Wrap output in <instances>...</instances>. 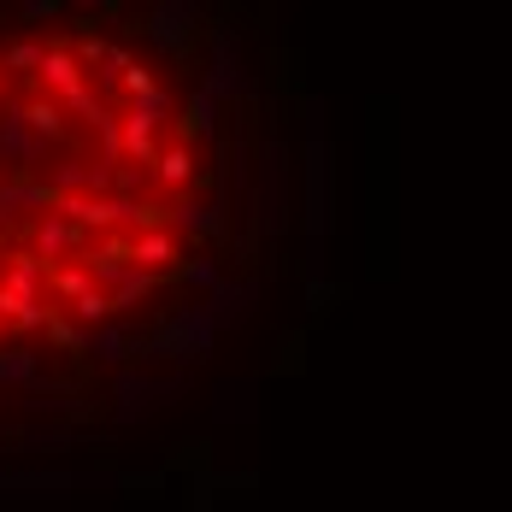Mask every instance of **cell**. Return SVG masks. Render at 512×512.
Listing matches in <instances>:
<instances>
[{"mask_svg": "<svg viewBox=\"0 0 512 512\" xmlns=\"http://www.w3.org/2000/svg\"><path fill=\"white\" fill-rule=\"evenodd\" d=\"M324 101H307V242H324L336 224V165H330V142L318 130Z\"/></svg>", "mask_w": 512, "mask_h": 512, "instance_id": "1", "label": "cell"}, {"mask_svg": "<svg viewBox=\"0 0 512 512\" xmlns=\"http://www.w3.org/2000/svg\"><path fill=\"white\" fill-rule=\"evenodd\" d=\"M171 118H177V95L154 83L142 101H130V112L118 118V142H124V159L130 165H148L154 171V154H159V130H171Z\"/></svg>", "mask_w": 512, "mask_h": 512, "instance_id": "2", "label": "cell"}, {"mask_svg": "<svg viewBox=\"0 0 512 512\" xmlns=\"http://www.w3.org/2000/svg\"><path fill=\"white\" fill-rule=\"evenodd\" d=\"M212 348H218V330H212V318H206L201 307L171 312V318L159 324L148 342H136V354H148V359H177V365H201Z\"/></svg>", "mask_w": 512, "mask_h": 512, "instance_id": "3", "label": "cell"}, {"mask_svg": "<svg viewBox=\"0 0 512 512\" xmlns=\"http://www.w3.org/2000/svg\"><path fill=\"white\" fill-rule=\"evenodd\" d=\"M212 101H248L254 95V77H248V65H242V36L236 30H218L212 36V59H206V83H201Z\"/></svg>", "mask_w": 512, "mask_h": 512, "instance_id": "4", "label": "cell"}, {"mask_svg": "<svg viewBox=\"0 0 512 512\" xmlns=\"http://www.w3.org/2000/svg\"><path fill=\"white\" fill-rule=\"evenodd\" d=\"M24 254L42 259V265L53 271V265H71L77 254H89V236H83L71 218H59V212L48 206V212H42L30 230H24Z\"/></svg>", "mask_w": 512, "mask_h": 512, "instance_id": "5", "label": "cell"}, {"mask_svg": "<svg viewBox=\"0 0 512 512\" xmlns=\"http://www.w3.org/2000/svg\"><path fill=\"white\" fill-rule=\"evenodd\" d=\"M177 395H183V377H148V371H118V383H112V401H118V418H124V424L148 418L154 407L177 401Z\"/></svg>", "mask_w": 512, "mask_h": 512, "instance_id": "6", "label": "cell"}, {"mask_svg": "<svg viewBox=\"0 0 512 512\" xmlns=\"http://www.w3.org/2000/svg\"><path fill=\"white\" fill-rule=\"evenodd\" d=\"M42 159H48V142L30 136V124H24V101H6L0 106V165H6L12 177H36Z\"/></svg>", "mask_w": 512, "mask_h": 512, "instance_id": "7", "label": "cell"}, {"mask_svg": "<svg viewBox=\"0 0 512 512\" xmlns=\"http://www.w3.org/2000/svg\"><path fill=\"white\" fill-rule=\"evenodd\" d=\"M259 224L271 236L289 230V148L265 142V171H259Z\"/></svg>", "mask_w": 512, "mask_h": 512, "instance_id": "8", "label": "cell"}, {"mask_svg": "<svg viewBox=\"0 0 512 512\" xmlns=\"http://www.w3.org/2000/svg\"><path fill=\"white\" fill-rule=\"evenodd\" d=\"M195 30H201V6L195 0H159L154 12H148V36L165 53H183L195 42Z\"/></svg>", "mask_w": 512, "mask_h": 512, "instance_id": "9", "label": "cell"}, {"mask_svg": "<svg viewBox=\"0 0 512 512\" xmlns=\"http://www.w3.org/2000/svg\"><path fill=\"white\" fill-rule=\"evenodd\" d=\"M53 206V189L42 183V177H6L0 183V230H12V224H36L42 212Z\"/></svg>", "mask_w": 512, "mask_h": 512, "instance_id": "10", "label": "cell"}, {"mask_svg": "<svg viewBox=\"0 0 512 512\" xmlns=\"http://www.w3.org/2000/svg\"><path fill=\"white\" fill-rule=\"evenodd\" d=\"M254 307H259V283H218L212 295L201 301V312L212 318V330H230V324H248L254 318Z\"/></svg>", "mask_w": 512, "mask_h": 512, "instance_id": "11", "label": "cell"}, {"mask_svg": "<svg viewBox=\"0 0 512 512\" xmlns=\"http://www.w3.org/2000/svg\"><path fill=\"white\" fill-rule=\"evenodd\" d=\"M165 230L183 242V236H224V201H171L165 206Z\"/></svg>", "mask_w": 512, "mask_h": 512, "instance_id": "12", "label": "cell"}, {"mask_svg": "<svg viewBox=\"0 0 512 512\" xmlns=\"http://www.w3.org/2000/svg\"><path fill=\"white\" fill-rule=\"evenodd\" d=\"M130 265L165 277V271H177V265H183V242H177L165 224H159V230H136V236H130Z\"/></svg>", "mask_w": 512, "mask_h": 512, "instance_id": "13", "label": "cell"}, {"mask_svg": "<svg viewBox=\"0 0 512 512\" xmlns=\"http://www.w3.org/2000/svg\"><path fill=\"white\" fill-rule=\"evenodd\" d=\"M36 83L48 89L53 101H65L77 83H89V71H83V59L71 42H48V59H42V71H36Z\"/></svg>", "mask_w": 512, "mask_h": 512, "instance_id": "14", "label": "cell"}, {"mask_svg": "<svg viewBox=\"0 0 512 512\" xmlns=\"http://www.w3.org/2000/svg\"><path fill=\"white\" fill-rule=\"evenodd\" d=\"M148 177H154L165 195H183V189L195 183V148H189L183 136H171V142L154 154V171H148Z\"/></svg>", "mask_w": 512, "mask_h": 512, "instance_id": "15", "label": "cell"}, {"mask_svg": "<svg viewBox=\"0 0 512 512\" xmlns=\"http://www.w3.org/2000/svg\"><path fill=\"white\" fill-rule=\"evenodd\" d=\"M0 289L18 295V301H48V265L18 248V254L6 259V271H0Z\"/></svg>", "mask_w": 512, "mask_h": 512, "instance_id": "16", "label": "cell"}, {"mask_svg": "<svg viewBox=\"0 0 512 512\" xmlns=\"http://www.w3.org/2000/svg\"><path fill=\"white\" fill-rule=\"evenodd\" d=\"M53 301H18V295H6L0 289V318L12 324V330H24V336H48V324H53Z\"/></svg>", "mask_w": 512, "mask_h": 512, "instance_id": "17", "label": "cell"}, {"mask_svg": "<svg viewBox=\"0 0 512 512\" xmlns=\"http://www.w3.org/2000/svg\"><path fill=\"white\" fill-rule=\"evenodd\" d=\"M89 289H95V271H89L83 259H71V265H53V271H48V301H59V307L83 301Z\"/></svg>", "mask_w": 512, "mask_h": 512, "instance_id": "18", "label": "cell"}, {"mask_svg": "<svg viewBox=\"0 0 512 512\" xmlns=\"http://www.w3.org/2000/svg\"><path fill=\"white\" fill-rule=\"evenodd\" d=\"M24 124H30V136L36 142H65V106L53 101V95H36V101H24Z\"/></svg>", "mask_w": 512, "mask_h": 512, "instance_id": "19", "label": "cell"}, {"mask_svg": "<svg viewBox=\"0 0 512 512\" xmlns=\"http://www.w3.org/2000/svg\"><path fill=\"white\" fill-rule=\"evenodd\" d=\"M65 118H83V124H89V130H101V124H112V106L101 101V89H95V83H77V89H71V95H65Z\"/></svg>", "mask_w": 512, "mask_h": 512, "instance_id": "20", "label": "cell"}, {"mask_svg": "<svg viewBox=\"0 0 512 512\" xmlns=\"http://www.w3.org/2000/svg\"><path fill=\"white\" fill-rule=\"evenodd\" d=\"M130 354H136V342H130L118 324H101V330H89V359H101V365H124Z\"/></svg>", "mask_w": 512, "mask_h": 512, "instance_id": "21", "label": "cell"}, {"mask_svg": "<svg viewBox=\"0 0 512 512\" xmlns=\"http://www.w3.org/2000/svg\"><path fill=\"white\" fill-rule=\"evenodd\" d=\"M189 136H218V101H212L206 89H195L189 106H183V142H189Z\"/></svg>", "mask_w": 512, "mask_h": 512, "instance_id": "22", "label": "cell"}, {"mask_svg": "<svg viewBox=\"0 0 512 512\" xmlns=\"http://www.w3.org/2000/svg\"><path fill=\"white\" fill-rule=\"evenodd\" d=\"M177 277H183L189 289H206V295H212V289L224 283V265H218L212 254H183V265H177Z\"/></svg>", "mask_w": 512, "mask_h": 512, "instance_id": "23", "label": "cell"}, {"mask_svg": "<svg viewBox=\"0 0 512 512\" xmlns=\"http://www.w3.org/2000/svg\"><path fill=\"white\" fill-rule=\"evenodd\" d=\"M42 377V359L30 348H0V383H36Z\"/></svg>", "mask_w": 512, "mask_h": 512, "instance_id": "24", "label": "cell"}, {"mask_svg": "<svg viewBox=\"0 0 512 512\" xmlns=\"http://www.w3.org/2000/svg\"><path fill=\"white\" fill-rule=\"evenodd\" d=\"M42 59H48V42H12V48L0 53V71L36 77V71H42Z\"/></svg>", "mask_w": 512, "mask_h": 512, "instance_id": "25", "label": "cell"}, {"mask_svg": "<svg viewBox=\"0 0 512 512\" xmlns=\"http://www.w3.org/2000/svg\"><path fill=\"white\" fill-rule=\"evenodd\" d=\"M65 318H77L83 330H101L106 318H112V301H106V289H89L83 301H71V307H65Z\"/></svg>", "mask_w": 512, "mask_h": 512, "instance_id": "26", "label": "cell"}, {"mask_svg": "<svg viewBox=\"0 0 512 512\" xmlns=\"http://www.w3.org/2000/svg\"><path fill=\"white\" fill-rule=\"evenodd\" d=\"M48 336L65 348V354H89V330L77 324V318H65V312H53V324H48Z\"/></svg>", "mask_w": 512, "mask_h": 512, "instance_id": "27", "label": "cell"}, {"mask_svg": "<svg viewBox=\"0 0 512 512\" xmlns=\"http://www.w3.org/2000/svg\"><path fill=\"white\" fill-rule=\"evenodd\" d=\"M118 89H124V95H130V101H142V95H148V89H154V71H148V65H130V71H124V83H118Z\"/></svg>", "mask_w": 512, "mask_h": 512, "instance_id": "28", "label": "cell"}, {"mask_svg": "<svg viewBox=\"0 0 512 512\" xmlns=\"http://www.w3.org/2000/svg\"><path fill=\"white\" fill-rule=\"evenodd\" d=\"M330 301V283L324 277H307V307H324Z\"/></svg>", "mask_w": 512, "mask_h": 512, "instance_id": "29", "label": "cell"}, {"mask_svg": "<svg viewBox=\"0 0 512 512\" xmlns=\"http://www.w3.org/2000/svg\"><path fill=\"white\" fill-rule=\"evenodd\" d=\"M59 12V0H24V18H53Z\"/></svg>", "mask_w": 512, "mask_h": 512, "instance_id": "30", "label": "cell"}, {"mask_svg": "<svg viewBox=\"0 0 512 512\" xmlns=\"http://www.w3.org/2000/svg\"><path fill=\"white\" fill-rule=\"evenodd\" d=\"M0 106H6V71H0Z\"/></svg>", "mask_w": 512, "mask_h": 512, "instance_id": "31", "label": "cell"}, {"mask_svg": "<svg viewBox=\"0 0 512 512\" xmlns=\"http://www.w3.org/2000/svg\"><path fill=\"white\" fill-rule=\"evenodd\" d=\"M0 336H6V318H0Z\"/></svg>", "mask_w": 512, "mask_h": 512, "instance_id": "32", "label": "cell"}]
</instances>
